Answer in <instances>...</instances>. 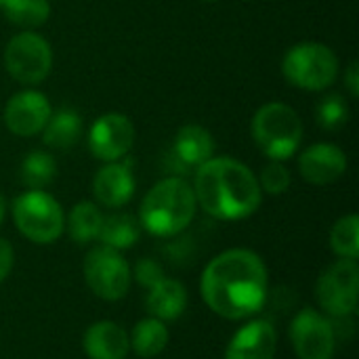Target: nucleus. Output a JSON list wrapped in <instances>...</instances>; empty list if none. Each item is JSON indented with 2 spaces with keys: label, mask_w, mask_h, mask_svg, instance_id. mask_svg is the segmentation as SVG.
I'll return each mask as SVG.
<instances>
[{
  "label": "nucleus",
  "mask_w": 359,
  "mask_h": 359,
  "mask_svg": "<svg viewBox=\"0 0 359 359\" xmlns=\"http://www.w3.org/2000/svg\"><path fill=\"white\" fill-rule=\"evenodd\" d=\"M200 294L204 305L223 320L255 318L269 297L267 265L255 250L229 248L204 267Z\"/></svg>",
  "instance_id": "1"
},
{
  "label": "nucleus",
  "mask_w": 359,
  "mask_h": 359,
  "mask_svg": "<svg viewBox=\"0 0 359 359\" xmlns=\"http://www.w3.org/2000/svg\"><path fill=\"white\" fill-rule=\"evenodd\" d=\"M194 194L198 206L219 221H242L252 217L263 191L257 175L236 158H210L196 168Z\"/></svg>",
  "instance_id": "2"
},
{
  "label": "nucleus",
  "mask_w": 359,
  "mask_h": 359,
  "mask_svg": "<svg viewBox=\"0 0 359 359\" xmlns=\"http://www.w3.org/2000/svg\"><path fill=\"white\" fill-rule=\"evenodd\" d=\"M196 210L198 202L191 183L172 175L158 181L145 194L139 208V223L156 238H172L191 225Z\"/></svg>",
  "instance_id": "3"
},
{
  "label": "nucleus",
  "mask_w": 359,
  "mask_h": 359,
  "mask_svg": "<svg viewBox=\"0 0 359 359\" xmlns=\"http://www.w3.org/2000/svg\"><path fill=\"white\" fill-rule=\"evenodd\" d=\"M250 133L257 147L276 162L292 158L303 143V122L297 109L280 101H269L257 109Z\"/></svg>",
  "instance_id": "4"
},
{
  "label": "nucleus",
  "mask_w": 359,
  "mask_h": 359,
  "mask_svg": "<svg viewBox=\"0 0 359 359\" xmlns=\"http://www.w3.org/2000/svg\"><path fill=\"white\" fill-rule=\"evenodd\" d=\"M282 74L294 88L311 93L326 90L339 76V57L322 42H301L286 50Z\"/></svg>",
  "instance_id": "5"
},
{
  "label": "nucleus",
  "mask_w": 359,
  "mask_h": 359,
  "mask_svg": "<svg viewBox=\"0 0 359 359\" xmlns=\"http://www.w3.org/2000/svg\"><path fill=\"white\" fill-rule=\"evenodd\" d=\"M13 221L17 231L34 244H53L65 231L61 204L44 189H27L13 200Z\"/></svg>",
  "instance_id": "6"
},
{
  "label": "nucleus",
  "mask_w": 359,
  "mask_h": 359,
  "mask_svg": "<svg viewBox=\"0 0 359 359\" xmlns=\"http://www.w3.org/2000/svg\"><path fill=\"white\" fill-rule=\"evenodd\" d=\"M84 282L95 297L107 303L124 299L130 290V265L122 252L103 244L90 248L84 257Z\"/></svg>",
  "instance_id": "7"
},
{
  "label": "nucleus",
  "mask_w": 359,
  "mask_h": 359,
  "mask_svg": "<svg viewBox=\"0 0 359 359\" xmlns=\"http://www.w3.org/2000/svg\"><path fill=\"white\" fill-rule=\"evenodd\" d=\"M316 299L324 316L351 318L359 299L358 259H339L324 269L316 284Z\"/></svg>",
  "instance_id": "8"
},
{
  "label": "nucleus",
  "mask_w": 359,
  "mask_h": 359,
  "mask_svg": "<svg viewBox=\"0 0 359 359\" xmlns=\"http://www.w3.org/2000/svg\"><path fill=\"white\" fill-rule=\"evenodd\" d=\"M4 67L21 84H40L53 67V48L34 29L13 36L4 48Z\"/></svg>",
  "instance_id": "9"
},
{
  "label": "nucleus",
  "mask_w": 359,
  "mask_h": 359,
  "mask_svg": "<svg viewBox=\"0 0 359 359\" xmlns=\"http://www.w3.org/2000/svg\"><path fill=\"white\" fill-rule=\"evenodd\" d=\"M290 343L299 359H332L337 353V334L328 316L307 307L290 324Z\"/></svg>",
  "instance_id": "10"
},
{
  "label": "nucleus",
  "mask_w": 359,
  "mask_h": 359,
  "mask_svg": "<svg viewBox=\"0 0 359 359\" xmlns=\"http://www.w3.org/2000/svg\"><path fill=\"white\" fill-rule=\"evenodd\" d=\"M135 143V126L128 116L109 111L99 116L88 133V149L101 162H120Z\"/></svg>",
  "instance_id": "11"
},
{
  "label": "nucleus",
  "mask_w": 359,
  "mask_h": 359,
  "mask_svg": "<svg viewBox=\"0 0 359 359\" xmlns=\"http://www.w3.org/2000/svg\"><path fill=\"white\" fill-rule=\"evenodd\" d=\"M53 114L50 101L44 93L27 88L15 93L4 107V124L17 137L40 135Z\"/></svg>",
  "instance_id": "12"
},
{
  "label": "nucleus",
  "mask_w": 359,
  "mask_h": 359,
  "mask_svg": "<svg viewBox=\"0 0 359 359\" xmlns=\"http://www.w3.org/2000/svg\"><path fill=\"white\" fill-rule=\"evenodd\" d=\"M299 170L311 185H332L347 172V156L334 143H316L301 154Z\"/></svg>",
  "instance_id": "13"
},
{
  "label": "nucleus",
  "mask_w": 359,
  "mask_h": 359,
  "mask_svg": "<svg viewBox=\"0 0 359 359\" xmlns=\"http://www.w3.org/2000/svg\"><path fill=\"white\" fill-rule=\"evenodd\" d=\"M278 351V330L267 320H250L229 341L225 359H273Z\"/></svg>",
  "instance_id": "14"
},
{
  "label": "nucleus",
  "mask_w": 359,
  "mask_h": 359,
  "mask_svg": "<svg viewBox=\"0 0 359 359\" xmlns=\"http://www.w3.org/2000/svg\"><path fill=\"white\" fill-rule=\"evenodd\" d=\"M93 196L105 208H122L135 196V177L128 164L105 162L93 179Z\"/></svg>",
  "instance_id": "15"
},
{
  "label": "nucleus",
  "mask_w": 359,
  "mask_h": 359,
  "mask_svg": "<svg viewBox=\"0 0 359 359\" xmlns=\"http://www.w3.org/2000/svg\"><path fill=\"white\" fill-rule=\"evenodd\" d=\"M82 349L88 359H124L130 351V339L120 324L101 320L86 328Z\"/></svg>",
  "instance_id": "16"
},
{
  "label": "nucleus",
  "mask_w": 359,
  "mask_h": 359,
  "mask_svg": "<svg viewBox=\"0 0 359 359\" xmlns=\"http://www.w3.org/2000/svg\"><path fill=\"white\" fill-rule=\"evenodd\" d=\"M215 154V139L210 130H206L200 124H185L179 128L172 141V158L175 162L183 168H198L206 160H210Z\"/></svg>",
  "instance_id": "17"
},
{
  "label": "nucleus",
  "mask_w": 359,
  "mask_h": 359,
  "mask_svg": "<svg viewBox=\"0 0 359 359\" xmlns=\"http://www.w3.org/2000/svg\"><path fill=\"white\" fill-rule=\"evenodd\" d=\"M187 303H189V297H187V288L183 286V282L164 276L158 284H154L147 290L145 309L149 318H156L166 324V322L179 320L185 313Z\"/></svg>",
  "instance_id": "18"
},
{
  "label": "nucleus",
  "mask_w": 359,
  "mask_h": 359,
  "mask_svg": "<svg viewBox=\"0 0 359 359\" xmlns=\"http://www.w3.org/2000/svg\"><path fill=\"white\" fill-rule=\"evenodd\" d=\"M82 135V116L74 107H61L50 114L42 128V141L50 149H69Z\"/></svg>",
  "instance_id": "19"
},
{
  "label": "nucleus",
  "mask_w": 359,
  "mask_h": 359,
  "mask_svg": "<svg viewBox=\"0 0 359 359\" xmlns=\"http://www.w3.org/2000/svg\"><path fill=\"white\" fill-rule=\"evenodd\" d=\"M141 236V223L128 212H114L109 217H103V225L99 231V242L107 248H114L118 252L128 250L137 244Z\"/></svg>",
  "instance_id": "20"
},
{
  "label": "nucleus",
  "mask_w": 359,
  "mask_h": 359,
  "mask_svg": "<svg viewBox=\"0 0 359 359\" xmlns=\"http://www.w3.org/2000/svg\"><path fill=\"white\" fill-rule=\"evenodd\" d=\"M128 339H130V349L139 358L151 359L158 358L166 349V345L170 341V332L164 322H160L156 318H145L135 324Z\"/></svg>",
  "instance_id": "21"
},
{
  "label": "nucleus",
  "mask_w": 359,
  "mask_h": 359,
  "mask_svg": "<svg viewBox=\"0 0 359 359\" xmlns=\"http://www.w3.org/2000/svg\"><path fill=\"white\" fill-rule=\"evenodd\" d=\"M103 225V212L97 204L82 200L65 217V231L78 244H88L99 238Z\"/></svg>",
  "instance_id": "22"
},
{
  "label": "nucleus",
  "mask_w": 359,
  "mask_h": 359,
  "mask_svg": "<svg viewBox=\"0 0 359 359\" xmlns=\"http://www.w3.org/2000/svg\"><path fill=\"white\" fill-rule=\"evenodd\" d=\"M57 177V162L48 151H29L19 168V179L27 189H44Z\"/></svg>",
  "instance_id": "23"
},
{
  "label": "nucleus",
  "mask_w": 359,
  "mask_h": 359,
  "mask_svg": "<svg viewBox=\"0 0 359 359\" xmlns=\"http://www.w3.org/2000/svg\"><path fill=\"white\" fill-rule=\"evenodd\" d=\"M0 8L13 25H19L23 29L44 25L50 15L48 0H4Z\"/></svg>",
  "instance_id": "24"
},
{
  "label": "nucleus",
  "mask_w": 359,
  "mask_h": 359,
  "mask_svg": "<svg viewBox=\"0 0 359 359\" xmlns=\"http://www.w3.org/2000/svg\"><path fill=\"white\" fill-rule=\"evenodd\" d=\"M330 248L339 259L359 257V217L355 212L341 217L330 231Z\"/></svg>",
  "instance_id": "25"
},
{
  "label": "nucleus",
  "mask_w": 359,
  "mask_h": 359,
  "mask_svg": "<svg viewBox=\"0 0 359 359\" xmlns=\"http://www.w3.org/2000/svg\"><path fill=\"white\" fill-rule=\"evenodd\" d=\"M316 118L324 130H339L349 120V105L341 95H326L318 103Z\"/></svg>",
  "instance_id": "26"
},
{
  "label": "nucleus",
  "mask_w": 359,
  "mask_h": 359,
  "mask_svg": "<svg viewBox=\"0 0 359 359\" xmlns=\"http://www.w3.org/2000/svg\"><path fill=\"white\" fill-rule=\"evenodd\" d=\"M257 179H259L261 191H265V194H269V196H280V194L288 191L290 185H292V175H290V170H288L282 162H276V160H271V162L261 170V175H259Z\"/></svg>",
  "instance_id": "27"
},
{
  "label": "nucleus",
  "mask_w": 359,
  "mask_h": 359,
  "mask_svg": "<svg viewBox=\"0 0 359 359\" xmlns=\"http://www.w3.org/2000/svg\"><path fill=\"white\" fill-rule=\"evenodd\" d=\"M130 278H133L139 286H143V288L149 290L154 284H158V282L164 278V267H162L156 259L145 257V259H139V261L135 263V267L130 269Z\"/></svg>",
  "instance_id": "28"
},
{
  "label": "nucleus",
  "mask_w": 359,
  "mask_h": 359,
  "mask_svg": "<svg viewBox=\"0 0 359 359\" xmlns=\"http://www.w3.org/2000/svg\"><path fill=\"white\" fill-rule=\"evenodd\" d=\"M13 265H15V250L8 240L0 238V284L8 278Z\"/></svg>",
  "instance_id": "29"
},
{
  "label": "nucleus",
  "mask_w": 359,
  "mask_h": 359,
  "mask_svg": "<svg viewBox=\"0 0 359 359\" xmlns=\"http://www.w3.org/2000/svg\"><path fill=\"white\" fill-rule=\"evenodd\" d=\"M343 80H345V86H347V90H349V95L355 99L359 95V67H358V61H351L349 65H347V69H345V74H343Z\"/></svg>",
  "instance_id": "30"
},
{
  "label": "nucleus",
  "mask_w": 359,
  "mask_h": 359,
  "mask_svg": "<svg viewBox=\"0 0 359 359\" xmlns=\"http://www.w3.org/2000/svg\"><path fill=\"white\" fill-rule=\"evenodd\" d=\"M4 215H6V198L0 194V225H2V221H4Z\"/></svg>",
  "instance_id": "31"
},
{
  "label": "nucleus",
  "mask_w": 359,
  "mask_h": 359,
  "mask_svg": "<svg viewBox=\"0 0 359 359\" xmlns=\"http://www.w3.org/2000/svg\"><path fill=\"white\" fill-rule=\"evenodd\" d=\"M204 2H215V0H204Z\"/></svg>",
  "instance_id": "32"
},
{
  "label": "nucleus",
  "mask_w": 359,
  "mask_h": 359,
  "mask_svg": "<svg viewBox=\"0 0 359 359\" xmlns=\"http://www.w3.org/2000/svg\"><path fill=\"white\" fill-rule=\"evenodd\" d=\"M2 2H4V0H0V6H2Z\"/></svg>",
  "instance_id": "33"
}]
</instances>
